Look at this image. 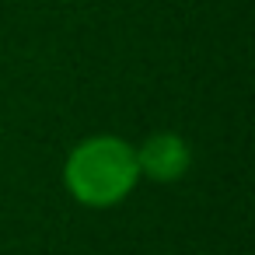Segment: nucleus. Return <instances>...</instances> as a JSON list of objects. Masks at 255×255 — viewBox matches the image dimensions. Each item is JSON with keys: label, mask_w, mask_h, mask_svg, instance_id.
<instances>
[{"label": "nucleus", "mask_w": 255, "mask_h": 255, "mask_svg": "<svg viewBox=\"0 0 255 255\" xmlns=\"http://www.w3.org/2000/svg\"><path fill=\"white\" fill-rule=\"evenodd\" d=\"M140 182L136 168V147L123 136L102 133L81 140L63 164V185L67 192L91 210L119 206Z\"/></svg>", "instance_id": "nucleus-1"}, {"label": "nucleus", "mask_w": 255, "mask_h": 255, "mask_svg": "<svg viewBox=\"0 0 255 255\" xmlns=\"http://www.w3.org/2000/svg\"><path fill=\"white\" fill-rule=\"evenodd\" d=\"M192 164V150L178 133H154L136 147L140 178L150 182H178Z\"/></svg>", "instance_id": "nucleus-2"}]
</instances>
